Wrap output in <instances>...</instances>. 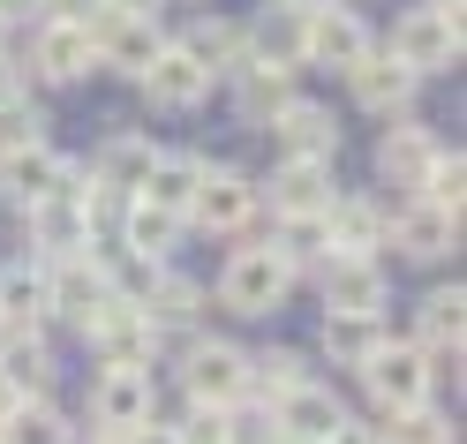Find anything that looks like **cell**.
<instances>
[{
    "instance_id": "obj_18",
    "label": "cell",
    "mask_w": 467,
    "mask_h": 444,
    "mask_svg": "<svg viewBox=\"0 0 467 444\" xmlns=\"http://www.w3.org/2000/svg\"><path fill=\"white\" fill-rule=\"evenodd\" d=\"M143 324H151V332H159V354L173 346V339H189V332H203V309H212V294H203L189 272H173V263H166V272L151 279V294H143Z\"/></svg>"
},
{
    "instance_id": "obj_41",
    "label": "cell",
    "mask_w": 467,
    "mask_h": 444,
    "mask_svg": "<svg viewBox=\"0 0 467 444\" xmlns=\"http://www.w3.org/2000/svg\"><path fill=\"white\" fill-rule=\"evenodd\" d=\"M325 444H385V437H377V422H362V414H347V422L325 437Z\"/></svg>"
},
{
    "instance_id": "obj_50",
    "label": "cell",
    "mask_w": 467,
    "mask_h": 444,
    "mask_svg": "<svg viewBox=\"0 0 467 444\" xmlns=\"http://www.w3.org/2000/svg\"><path fill=\"white\" fill-rule=\"evenodd\" d=\"M203 8H212V0H203Z\"/></svg>"
},
{
    "instance_id": "obj_32",
    "label": "cell",
    "mask_w": 467,
    "mask_h": 444,
    "mask_svg": "<svg viewBox=\"0 0 467 444\" xmlns=\"http://www.w3.org/2000/svg\"><path fill=\"white\" fill-rule=\"evenodd\" d=\"M385 332H392V324H377V316H325V324H317V354H325L332 369L355 377L369 354H377V339H385Z\"/></svg>"
},
{
    "instance_id": "obj_20",
    "label": "cell",
    "mask_w": 467,
    "mask_h": 444,
    "mask_svg": "<svg viewBox=\"0 0 467 444\" xmlns=\"http://www.w3.org/2000/svg\"><path fill=\"white\" fill-rule=\"evenodd\" d=\"M151 159H159V143L143 136V129H113L83 166H91V189H99L106 203H129V196L143 189V173H151Z\"/></svg>"
},
{
    "instance_id": "obj_11",
    "label": "cell",
    "mask_w": 467,
    "mask_h": 444,
    "mask_svg": "<svg viewBox=\"0 0 467 444\" xmlns=\"http://www.w3.org/2000/svg\"><path fill=\"white\" fill-rule=\"evenodd\" d=\"M385 249L407 263H445L460 249V219H445L422 196H400V203H385Z\"/></svg>"
},
{
    "instance_id": "obj_21",
    "label": "cell",
    "mask_w": 467,
    "mask_h": 444,
    "mask_svg": "<svg viewBox=\"0 0 467 444\" xmlns=\"http://www.w3.org/2000/svg\"><path fill=\"white\" fill-rule=\"evenodd\" d=\"M325 242H332V256H385V196L339 189L325 203Z\"/></svg>"
},
{
    "instance_id": "obj_4",
    "label": "cell",
    "mask_w": 467,
    "mask_h": 444,
    "mask_svg": "<svg viewBox=\"0 0 467 444\" xmlns=\"http://www.w3.org/2000/svg\"><path fill=\"white\" fill-rule=\"evenodd\" d=\"M159 414V369H91V392H83V429L129 437Z\"/></svg>"
},
{
    "instance_id": "obj_9",
    "label": "cell",
    "mask_w": 467,
    "mask_h": 444,
    "mask_svg": "<svg viewBox=\"0 0 467 444\" xmlns=\"http://www.w3.org/2000/svg\"><path fill=\"white\" fill-rule=\"evenodd\" d=\"M385 53H392L407 76H445V68H460V15H445V8H407V15L392 23Z\"/></svg>"
},
{
    "instance_id": "obj_12",
    "label": "cell",
    "mask_w": 467,
    "mask_h": 444,
    "mask_svg": "<svg viewBox=\"0 0 467 444\" xmlns=\"http://www.w3.org/2000/svg\"><path fill=\"white\" fill-rule=\"evenodd\" d=\"M369 46H377V38H369V23L347 8V0H332V8H309V15H302V68H332V76H347Z\"/></svg>"
},
{
    "instance_id": "obj_24",
    "label": "cell",
    "mask_w": 467,
    "mask_h": 444,
    "mask_svg": "<svg viewBox=\"0 0 467 444\" xmlns=\"http://www.w3.org/2000/svg\"><path fill=\"white\" fill-rule=\"evenodd\" d=\"M0 332H53V316H46V263L23 256V249L0 263Z\"/></svg>"
},
{
    "instance_id": "obj_25",
    "label": "cell",
    "mask_w": 467,
    "mask_h": 444,
    "mask_svg": "<svg viewBox=\"0 0 467 444\" xmlns=\"http://www.w3.org/2000/svg\"><path fill=\"white\" fill-rule=\"evenodd\" d=\"M113 242H121L129 256H143V263H173V249L189 242V219H173V212H159V203L129 196L121 219H113Z\"/></svg>"
},
{
    "instance_id": "obj_6",
    "label": "cell",
    "mask_w": 467,
    "mask_h": 444,
    "mask_svg": "<svg viewBox=\"0 0 467 444\" xmlns=\"http://www.w3.org/2000/svg\"><path fill=\"white\" fill-rule=\"evenodd\" d=\"M309 279H317L325 316H377V324H385V309H392V272H385V256H325Z\"/></svg>"
},
{
    "instance_id": "obj_43",
    "label": "cell",
    "mask_w": 467,
    "mask_h": 444,
    "mask_svg": "<svg viewBox=\"0 0 467 444\" xmlns=\"http://www.w3.org/2000/svg\"><path fill=\"white\" fill-rule=\"evenodd\" d=\"M0 23H8V31L16 23H38V0H0Z\"/></svg>"
},
{
    "instance_id": "obj_40",
    "label": "cell",
    "mask_w": 467,
    "mask_h": 444,
    "mask_svg": "<svg viewBox=\"0 0 467 444\" xmlns=\"http://www.w3.org/2000/svg\"><path fill=\"white\" fill-rule=\"evenodd\" d=\"M91 8H106V0H38V23H83Z\"/></svg>"
},
{
    "instance_id": "obj_49",
    "label": "cell",
    "mask_w": 467,
    "mask_h": 444,
    "mask_svg": "<svg viewBox=\"0 0 467 444\" xmlns=\"http://www.w3.org/2000/svg\"><path fill=\"white\" fill-rule=\"evenodd\" d=\"M0 53H8V23H0Z\"/></svg>"
},
{
    "instance_id": "obj_1",
    "label": "cell",
    "mask_w": 467,
    "mask_h": 444,
    "mask_svg": "<svg viewBox=\"0 0 467 444\" xmlns=\"http://www.w3.org/2000/svg\"><path fill=\"white\" fill-rule=\"evenodd\" d=\"M166 354H173V377H182L189 407H242L249 399V346L242 339L189 332V339H173Z\"/></svg>"
},
{
    "instance_id": "obj_22",
    "label": "cell",
    "mask_w": 467,
    "mask_h": 444,
    "mask_svg": "<svg viewBox=\"0 0 467 444\" xmlns=\"http://www.w3.org/2000/svg\"><path fill=\"white\" fill-rule=\"evenodd\" d=\"M272 203V219H302V212H325V203L339 196V173L325 159H279L272 181H256Z\"/></svg>"
},
{
    "instance_id": "obj_34",
    "label": "cell",
    "mask_w": 467,
    "mask_h": 444,
    "mask_svg": "<svg viewBox=\"0 0 467 444\" xmlns=\"http://www.w3.org/2000/svg\"><path fill=\"white\" fill-rule=\"evenodd\" d=\"M272 256L286 263V272H317V263L332 256V242H325V212H302V219H272Z\"/></svg>"
},
{
    "instance_id": "obj_33",
    "label": "cell",
    "mask_w": 467,
    "mask_h": 444,
    "mask_svg": "<svg viewBox=\"0 0 467 444\" xmlns=\"http://www.w3.org/2000/svg\"><path fill=\"white\" fill-rule=\"evenodd\" d=\"M309 377H317V369H309L302 346H249V399H256V407L286 399V392L309 384Z\"/></svg>"
},
{
    "instance_id": "obj_30",
    "label": "cell",
    "mask_w": 467,
    "mask_h": 444,
    "mask_svg": "<svg viewBox=\"0 0 467 444\" xmlns=\"http://www.w3.org/2000/svg\"><path fill=\"white\" fill-rule=\"evenodd\" d=\"M53 189H61V151H53V143H31V151L0 159V203H16V212H38Z\"/></svg>"
},
{
    "instance_id": "obj_7",
    "label": "cell",
    "mask_w": 467,
    "mask_h": 444,
    "mask_svg": "<svg viewBox=\"0 0 467 444\" xmlns=\"http://www.w3.org/2000/svg\"><path fill=\"white\" fill-rule=\"evenodd\" d=\"M265 219V189L256 173H234V166H212L203 189L189 203V233H219V242H242V233Z\"/></svg>"
},
{
    "instance_id": "obj_37",
    "label": "cell",
    "mask_w": 467,
    "mask_h": 444,
    "mask_svg": "<svg viewBox=\"0 0 467 444\" xmlns=\"http://www.w3.org/2000/svg\"><path fill=\"white\" fill-rule=\"evenodd\" d=\"M166 429H173V444H242L234 437V407H189L182 399V414H166Z\"/></svg>"
},
{
    "instance_id": "obj_28",
    "label": "cell",
    "mask_w": 467,
    "mask_h": 444,
    "mask_svg": "<svg viewBox=\"0 0 467 444\" xmlns=\"http://www.w3.org/2000/svg\"><path fill=\"white\" fill-rule=\"evenodd\" d=\"M203 173H212V159L203 151H166L159 143V159H151V173H143V203H159V212H173V219H189V203H196V189H203Z\"/></svg>"
},
{
    "instance_id": "obj_35",
    "label": "cell",
    "mask_w": 467,
    "mask_h": 444,
    "mask_svg": "<svg viewBox=\"0 0 467 444\" xmlns=\"http://www.w3.org/2000/svg\"><path fill=\"white\" fill-rule=\"evenodd\" d=\"M0 444H76V422L61 414V399H16L0 422Z\"/></svg>"
},
{
    "instance_id": "obj_45",
    "label": "cell",
    "mask_w": 467,
    "mask_h": 444,
    "mask_svg": "<svg viewBox=\"0 0 467 444\" xmlns=\"http://www.w3.org/2000/svg\"><path fill=\"white\" fill-rule=\"evenodd\" d=\"M76 444H121V437H106V429H76Z\"/></svg>"
},
{
    "instance_id": "obj_8",
    "label": "cell",
    "mask_w": 467,
    "mask_h": 444,
    "mask_svg": "<svg viewBox=\"0 0 467 444\" xmlns=\"http://www.w3.org/2000/svg\"><path fill=\"white\" fill-rule=\"evenodd\" d=\"M76 339L91 346V362H99V369H159V332L143 324L136 302H106Z\"/></svg>"
},
{
    "instance_id": "obj_27",
    "label": "cell",
    "mask_w": 467,
    "mask_h": 444,
    "mask_svg": "<svg viewBox=\"0 0 467 444\" xmlns=\"http://www.w3.org/2000/svg\"><path fill=\"white\" fill-rule=\"evenodd\" d=\"M143 98H151L159 113H196L203 98H212V76H203V68L189 61V53L166 38V53H159L151 68H143Z\"/></svg>"
},
{
    "instance_id": "obj_36",
    "label": "cell",
    "mask_w": 467,
    "mask_h": 444,
    "mask_svg": "<svg viewBox=\"0 0 467 444\" xmlns=\"http://www.w3.org/2000/svg\"><path fill=\"white\" fill-rule=\"evenodd\" d=\"M377 422V437L385 444H460V429H452V414L445 407H407V414H369Z\"/></svg>"
},
{
    "instance_id": "obj_46",
    "label": "cell",
    "mask_w": 467,
    "mask_h": 444,
    "mask_svg": "<svg viewBox=\"0 0 467 444\" xmlns=\"http://www.w3.org/2000/svg\"><path fill=\"white\" fill-rule=\"evenodd\" d=\"M279 8H295V15H309V8H332V0H279Z\"/></svg>"
},
{
    "instance_id": "obj_10",
    "label": "cell",
    "mask_w": 467,
    "mask_h": 444,
    "mask_svg": "<svg viewBox=\"0 0 467 444\" xmlns=\"http://www.w3.org/2000/svg\"><path fill=\"white\" fill-rule=\"evenodd\" d=\"M460 332H467V286H460V279H437L422 302H415V324H407V339L430 354L437 384L460 377Z\"/></svg>"
},
{
    "instance_id": "obj_39",
    "label": "cell",
    "mask_w": 467,
    "mask_h": 444,
    "mask_svg": "<svg viewBox=\"0 0 467 444\" xmlns=\"http://www.w3.org/2000/svg\"><path fill=\"white\" fill-rule=\"evenodd\" d=\"M16 98H31V76H23L16 53H0V106H16Z\"/></svg>"
},
{
    "instance_id": "obj_29",
    "label": "cell",
    "mask_w": 467,
    "mask_h": 444,
    "mask_svg": "<svg viewBox=\"0 0 467 444\" xmlns=\"http://www.w3.org/2000/svg\"><path fill=\"white\" fill-rule=\"evenodd\" d=\"M226 83H234V113H242V129H256V136H265V121H272L286 98H302L295 91V68H265V61H242Z\"/></svg>"
},
{
    "instance_id": "obj_15",
    "label": "cell",
    "mask_w": 467,
    "mask_h": 444,
    "mask_svg": "<svg viewBox=\"0 0 467 444\" xmlns=\"http://www.w3.org/2000/svg\"><path fill=\"white\" fill-rule=\"evenodd\" d=\"M23 68L53 91H68V83H91L99 76V53L83 38V23H31V53H23Z\"/></svg>"
},
{
    "instance_id": "obj_17",
    "label": "cell",
    "mask_w": 467,
    "mask_h": 444,
    "mask_svg": "<svg viewBox=\"0 0 467 444\" xmlns=\"http://www.w3.org/2000/svg\"><path fill=\"white\" fill-rule=\"evenodd\" d=\"M265 136H272L279 159H325V166H339V121H332V106H317V98H286L265 121Z\"/></svg>"
},
{
    "instance_id": "obj_13",
    "label": "cell",
    "mask_w": 467,
    "mask_h": 444,
    "mask_svg": "<svg viewBox=\"0 0 467 444\" xmlns=\"http://www.w3.org/2000/svg\"><path fill=\"white\" fill-rule=\"evenodd\" d=\"M415 91H422V76H407L385 46H369L362 61L347 68V98H355L369 121H407V113H415Z\"/></svg>"
},
{
    "instance_id": "obj_44",
    "label": "cell",
    "mask_w": 467,
    "mask_h": 444,
    "mask_svg": "<svg viewBox=\"0 0 467 444\" xmlns=\"http://www.w3.org/2000/svg\"><path fill=\"white\" fill-rule=\"evenodd\" d=\"M106 8H121V15H159L166 0H106Z\"/></svg>"
},
{
    "instance_id": "obj_3",
    "label": "cell",
    "mask_w": 467,
    "mask_h": 444,
    "mask_svg": "<svg viewBox=\"0 0 467 444\" xmlns=\"http://www.w3.org/2000/svg\"><path fill=\"white\" fill-rule=\"evenodd\" d=\"M219 309L226 316H249V324H265L286 309V294H295V272L272 256V242H242L226 263H219Z\"/></svg>"
},
{
    "instance_id": "obj_48",
    "label": "cell",
    "mask_w": 467,
    "mask_h": 444,
    "mask_svg": "<svg viewBox=\"0 0 467 444\" xmlns=\"http://www.w3.org/2000/svg\"><path fill=\"white\" fill-rule=\"evenodd\" d=\"M422 8H445V15H460V0H422Z\"/></svg>"
},
{
    "instance_id": "obj_5",
    "label": "cell",
    "mask_w": 467,
    "mask_h": 444,
    "mask_svg": "<svg viewBox=\"0 0 467 444\" xmlns=\"http://www.w3.org/2000/svg\"><path fill=\"white\" fill-rule=\"evenodd\" d=\"M83 38H91L99 68L143 83V68L166 53V23L159 15H121V8H91V15H83Z\"/></svg>"
},
{
    "instance_id": "obj_26",
    "label": "cell",
    "mask_w": 467,
    "mask_h": 444,
    "mask_svg": "<svg viewBox=\"0 0 467 444\" xmlns=\"http://www.w3.org/2000/svg\"><path fill=\"white\" fill-rule=\"evenodd\" d=\"M0 377L16 384V399H53L61 384V354L46 332H0Z\"/></svg>"
},
{
    "instance_id": "obj_19",
    "label": "cell",
    "mask_w": 467,
    "mask_h": 444,
    "mask_svg": "<svg viewBox=\"0 0 467 444\" xmlns=\"http://www.w3.org/2000/svg\"><path fill=\"white\" fill-rule=\"evenodd\" d=\"M339 422H347V399H339V384H325V377H309V384H295L286 399H272L279 444H325Z\"/></svg>"
},
{
    "instance_id": "obj_14",
    "label": "cell",
    "mask_w": 467,
    "mask_h": 444,
    "mask_svg": "<svg viewBox=\"0 0 467 444\" xmlns=\"http://www.w3.org/2000/svg\"><path fill=\"white\" fill-rule=\"evenodd\" d=\"M113 302L106 294V272H99V256L83 249V256H53L46 263V316L53 324H68V332H83L99 309Z\"/></svg>"
},
{
    "instance_id": "obj_47",
    "label": "cell",
    "mask_w": 467,
    "mask_h": 444,
    "mask_svg": "<svg viewBox=\"0 0 467 444\" xmlns=\"http://www.w3.org/2000/svg\"><path fill=\"white\" fill-rule=\"evenodd\" d=\"M8 407H16V384H8V377H0V422H8Z\"/></svg>"
},
{
    "instance_id": "obj_16",
    "label": "cell",
    "mask_w": 467,
    "mask_h": 444,
    "mask_svg": "<svg viewBox=\"0 0 467 444\" xmlns=\"http://www.w3.org/2000/svg\"><path fill=\"white\" fill-rule=\"evenodd\" d=\"M437 151H445V143H437L415 113H407V121H385V136H377V181L400 189V196H422Z\"/></svg>"
},
{
    "instance_id": "obj_2",
    "label": "cell",
    "mask_w": 467,
    "mask_h": 444,
    "mask_svg": "<svg viewBox=\"0 0 467 444\" xmlns=\"http://www.w3.org/2000/svg\"><path fill=\"white\" fill-rule=\"evenodd\" d=\"M355 384H362V399H369V414H407V407H430L437 399V369H430V354L415 346V339H377V354L355 369Z\"/></svg>"
},
{
    "instance_id": "obj_42",
    "label": "cell",
    "mask_w": 467,
    "mask_h": 444,
    "mask_svg": "<svg viewBox=\"0 0 467 444\" xmlns=\"http://www.w3.org/2000/svg\"><path fill=\"white\" fill-rule=\"evenodd\" d=\"M121 444H173V429H166V414H151V422H143V429H129Z\"/></svg>"
},
{
    "instance_id": "obj_38",
    "label": "cell",
    "mask_w": 467,
    "mask_h": 444,
    "mask_svg": "<svg viewBox=\"0 0 467 444\" xmlns=\"http://www.w3.org/2000/svg\"><path fill=\"white\" fill-rule=\"evenodd\" d=\"M422 203H437L445 219H460V203H467V159L460 151H437L430 181H422Z\"/></svg>"
},
{
    "instance_id": "obj_23",
    "label": "cell",
    "mask_w": 467,
    "mask_h": 444,
    "mask_svg": "<svg viewBox=\"0 0 467 444\" xmlns=\"http://www.w3.org/2000/svg\"><path fill=\"white\" fill-rule=\"evenodd\" d=\"M173 46H182V53H189V61H196L203 76H212V83H226L234 68L249 61V31H242V15H219V8H203V15L189 23V31L173 38Z\"/></svg>"
},
{
    "instance_id": "obj_31",
    "label": "cell",
    "mask_w": 467,
    "mask_h": 444,
    "mask_svg": "<svg viewBox=\"0 0 467 444\" xmlns=\"http://www.w3.org/2000/svg\"><path fill=\"white\" fill-rule=\"evenodd\" d=\"M249 61H265V68H295L302 76V15L295 8H279V0H265L249 23Z\"/></svg>"
}]
</instances>
